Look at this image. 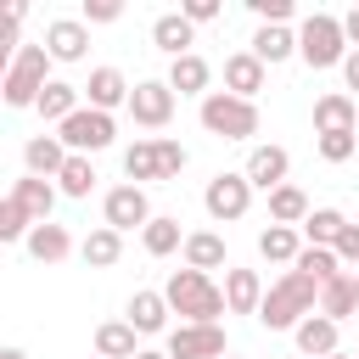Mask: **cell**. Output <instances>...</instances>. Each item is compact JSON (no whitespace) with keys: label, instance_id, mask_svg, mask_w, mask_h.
<instances>
[{"label":"cell","instance_id":"6da1fadb","mask_svg":"<svg viewBox=\"0 0 359 359\" xmlns=\"http://www.w3.org/2000/svg\"><path fill=\"white\" fill-rule=\"evenodd\" d=\"M320 309V286L303 275V269H286L269 292H264V309H258V325L264 331H297L309 314Z\"/></svg>","mask_w":359,"mask_h":359},{"label":"cell","instance_id":"7a4b0ae2","mask_svg":"<svg viewBox=\"0 0 359 359\" xmlns=\"http://www.w3.org/2000/svg\"><path fill=\"white\" fill-rule=\"evenodd\" d=\"M163 297H168V309L180 314V325H219V314L230 309L224 292H219L202 269H174L168 286H163Z\"/></svg>","mask_w":359,"mask_h":359},{"label":"cell","instance_id":"3957f363","mask_svg":"<svg viewBox=\"0 0 359 359\" xmlns=\"http://www.w3.org/2000/svg\"><path fill=\"white\" fill-rule=\"evenodd\" d=\"M348 34H342V17H331V11H314L303 28H297V56L314 67V73H325V67H337V62H348Z\"/></svg>","mask_w":359,"mask_h":359},{"label":"cell","instance_id":"277c9868","mask_svg":"<svg viewBox=\"0 0 359 359\" xmlns=\"http://www.w3.org/2000/svg\"><path fill=\"white\" fill-rule=\"evenodd\" d=\"M202 129L213 140H252L258 135V107L230 95V90H213V95H202Z\"/></svg>","mask_w":359,"mask_h":359},{"label":"cell","instance_id":"5b68a950","mask_svg":"<svg viewBox=\"0 0 359 359\" xmlns=\"http://www.w3.org/2000/svg\"><path fill=\"white\" fill-rule=\"evenodd\" d=\"M180 168H185V146L168 140V135H146V140H135V146L123 151L129 185H140V180H174Z\"/></svg>","mask_w":359,"mask_h":359},{"label":"cell","instance_id":"8992f818","mask_svg":"<svg viewBox=\"0 0 359 359\" xmlns=\"http://www.w3.org/2000/svg\"><path fill=\"white\" fill-rule=\"evenodd\" d=\"M45 62H50V50L45 45H22L11 62H6V79H0V95L11 101V107H34L39 95H45Z\"/></svg>","mask_w":359,"mask_h":359},{"label":"cell","instance_id":"52a82bcc","mask_svg":"<svg viewBox=\"0 0 359 359\" xmlns=\"http://www.w3.org/2000/svg\"><path fill=\"white\" fill-rule=\"evenodd\" d=\"M56 135H62V146H67L73 157H90V151H101V146H112V135H118V129H112V112H95V107H79V112H73V118H67V123H62Z\"/></svg>","mask_w":359,"mask_h":359},{"label":"cell","instance_id":"ba28073f","mask_svg":"<svg viewBox=\"0 0 359 359\" xmlns=\"http://www.w3.org/2000/svg\"><path fill=\"white\" fill-rule=\"evenodd\" d=\"M202 208H208L213 224H236V219L252 208V185H247V174H213L208 191H202Z\"/></svg>","mask_w":359,"mask_h":359},{"label":"cell","instance_id":"9c48e42d","mask_svg":"<svg viewBox=\"0 0 359 359\" xmlns=\"http://www.w3.org/2000/svg\"><path fill=\"white\" fill-rule=\"evenodd\" d=\"M101 213H107V224H112L118 236H123V230H146V224L157 219L140 185H112V191H107V202H101Z\"/></svg>","mask_w":359,"mask_h":359},{"label":"cell","instance_id":"30bf717a","mask_svg":"<svg viewBox=\"0 0 359 359\" xmlns=\"http://www.w3.org/2000/svg\"><path fill=\"white\" fill-rule=\"evenodd\" d=\"M129 118L146 123V129H163V123L174 118V90H168V79H140L135 95H129Z\"/></svg>","mask_w":359,"mask_h":359},{"label":"cell","instance_id":"8fae6325","mask_svg":"<svg viewBox=\"0 0 359 359\" xmlns=\"http://www.w3.org/2000/svg\"><path fill=\"white\" fill-rule=\"evenodd\" d=\"M168 359H224V331L219 325H174Z\"/></svg>","mask_w":359,"mask_h":359},{"label":"cell","instance_id":"7c38bea8","mask_svg":"<svg viewBox=\"0 0 359 359\" xmlns=\"http://www.w3.org/2000/svg\"><path fill=\"white\" fill-rule=\"evenodd\" d=\"M45 50H50V62H84V50H90V22H84V17H56V22L45 28Z\"/></svg>","mask_w":359,"mask_h":359},{"label":"cell","instance_id":"4fadbf2b","mask_svg":"<svg viewBox=\"0 0 359 359\" xmlns=\"http://www.w3.org/2000/svg\"><path fill=\"white\" fill-rule=\"evenodd\" d=\"M286 168H292V157H286V146H252V157H247V185L252 191H280L286 185Z\"/></svg>","mask_w":359,"mask_h":359},{"label":"cell","instance_id":"5bb4252c","mask_svg":"<svg viewBox=\"0 0 359 359\" xmlns=\"http://www.w3.org/2000/svg\"><path fill=\"white\" fill-rule=\"evenodd\" d=\"M191 39H196V22L185 17V11H163L157 22H151V45L163 50V56H191Z\"/></svg>","mask_w":359,"mask_h":359},{"label":"cell","instance_id":"9a60e30c","mask_svg":"<svg viewBox=\"0 0 359 359\" xmlns=\"http://www.w3.org/2000/svg\"><path fill=\"white\" fill-rule=\"evenodd\" d=\"M264 79H269V67H264L252 50H236V56H224V90H230V95L252 101V95L264 90Z\"/></svg>","mask_w":359,"mask_h":359},{"label":"cell","instance_id":"2e32d148","mask_svg":"<svg viewBox=\"0 0 359 359\" xmlns=\"http://www.w3.org/2000/svg\"><path fill=\"white\" fill-rule=\"evenodd\" d=\"M67 146H62V135H34L28 146H22V163H28V174L34 180H56L62 168H67Z\"/></svg>","mask_w":359,"mask_h":359},{"label":"cell","instance_id":"e0dca14e","mask_svg":"<svg viewBox=\"0 0 359 359\" xmlns=\"http://www.w3.org/2000/svg\"><path fill=\"white\" fill-rule=\"evenodd\" d=\"M342 129H359V112L348 90H331L314 101V135H342Z\"/></svg>","mask_w":359,"mask_h":359},{"label":"cell","instance_id":"ac0fdd59","mask_svg":"<svg viewBox=\"0 0 359 359\" xmlns=\"http://www.w3.org/2000/svg\"><path fill=\"white\" fill-rule=\"evenodd\" d=\"M6 196H11L34 224H50V208H56V185H50V180H34V174H28V180H11Z\"/></svg>","mask_w":359,"mask_h":359},{"label":"cell","instance_id":"d6986e66","mask_svg":"<svg viewBox=\"0 0 359 359\" xmlns=\"http://www.w3.org/2000/svg\"><path fill=\"white\" fill-rule=\"evenodd\" d=\"M84 90H90V107H95V112H112V107H129V95H135V84H129V79H123L118 67H95Z\"/></svg>","mask_w":359,"mask_h":359},{"label":"cell","instance_id":"ffe728a7","mask_svg":"<svg viewBox=\"0 0 359 359\" xmlns=\"http://www.w3.org/2000/svg\"><path fill=\"white\" fill-rule=\"evenodd\" d=\"M168 314H174V309H168V297H163V292H151V286H140V292L129 297V314H123V320H129L140 337H151V331H163V325H168Z\"/></svg>","mask_w":359,"mask_h":359},{"label":"cell","instance_id":"44dd1931","mask_svg":"<svg viewBox=\"0 0 359 359\" xmlns=\"http://www.w3.org/2000/svg\"><path fill=\"white\" fill-rule=\"evenodd\" d=\"M292 337H297V353H303V359H331V353H342V348H337V320H325V314H309Z\"/></svg>","mask_w":359,"mask_h":359},{"label":"cell","instance_id":"7402d4cb","mask_svg":"<svg viewBox=\"0 0 359 359\" xmlns=\"http://www.w3.org/2000/svg\"><path fill=\"white\" fill-rule=\"evenodd\" d=\"M140 353V331L129 320H101L95 325V359H135Z\"/></svg>","mask_w":359,"mask_h":359},{"label":"cell","instance_id":"603a6c76","mask_svg":"<svg viewBox=\"0 0 359 359\" xmlns=\"http://www.w3.org/2000/svg\"><path fill=\"white\" fill-rule=\"evenodd\" d=\"M314 314H325V320H337V325H342L348 314H359V280H353L348 269H342L337 280H325V286H320V309H314Z\"/></svg>","mask_w":359,"mask_h":359},{"label":"cell","instance_id":"cb8c5ba5","mask_svg":"<svg viewBox=\"0 0 359 359\" xmlns=\"http://www.w3.org/2000/svg\"><path fill=\"white\" fill-rule=\"evenodd\" d=\"M292 50H297V34H292L286 22H258V34H252V56H258L264 67L286 62Z\"/></svg>","mask_w":359,"mask_h":359},{"label":"cell","instance_id":"d4e9b609","mask_svg":"<svg viewBox=\"0 0 359 359\" xmlns=\"http://www.w3.org/2000/svg\"><path fill=\"white\" fill-rule=\"evenodd\" d=\"M67 252H73L67 224H34V230H28V258H34V264H62Z\"/></svg>","mask_w":359,"mask_h":359},{"label":"cell","instance_id":"484cf974","mask_svg":"<svg viewBox=\"0 0 359 359\" xmlns=\"http://www.w3.org/2000/svg\"><path fill=\"white\" fill-rule=\"evenodd\" d=\"M79 258H84L90 269H112V264L123 258V236H118L112 224H95V230L79 241Z\"/></svg>","mask_w":359,"mask_h":359},{"label":"cell","instance_id":"4316f807","mask_svg":"<svg viewBox=\"0 0 359 359\" xmlns=\"http://www.w3.org/2000/svg\"><path fill=\"white\" fill-rule=\"evenodd\" d=\"M224 303H230V314H258L264 309V280L252 269H230L224 275Z\"/></svg>","mask_w":359,"mask_h":359},{"label":"cell","instance_id":"83f0119b","mask_svg":"<svg viewBox=\"0 0 359 359\" xmlns=\"http://www.w3.org/2000/svg\"><path fill=\"white\" fill-rule=\"evenodd\" d=\"M208 79H213V67H208L196 50H191V56H180V62L168 67V90H174V95H213V90H208Z\"/></svg>","mask_w":359,"mask_h":359},{"label":"cell","instance_id":"f1b7e54d","mask_svg":"<svg viewBox=\"0 0 359 359\" xmlns=\"http://www.w3.org/2000/svg\"><path fill=\"white\" fill-rule=\"evenodd\" d=\"M180 252H185V269H202V275H208V269L224 264V236H219V230H191Z\"/></svg>","mask_w":359,"mask_h":359},{"label":"cell","instance_id":"f546056e","mask_svg":"<svg viewBox=\"0 0 359 359\" xmlns=\"http://www.w3.org/2000/svg\"><path fill=\"white\" fill-rule=\"evenodd\" d=\"M34 107H39V118H45V123H56V129H62V123L79 112V84H62V79H50V84H45V95H39Z\"/></svg>","mask_w":359,"mask_h":359},{"label":"cell","instance_id":"4dcf8cb0","mask_svg":"<svg viewBox=\"0 0 359 359\" xmlns=\"http://www.w3.org/2000/svg\"><path fill=\"white\" fill-rule=\"evenodd\" d=\"M309 213H314V208H309L303 185H292V180H286L280 191H269V219H275V224H303Z\"/></svg>","mask_w":359,"mask_h":359},{"label":"cell","instance_id":"1f68e13d","mask_svg":"<svg viewBox=\"0 0 359 359\" xmlns=\"http://www.w3.org/2000/svg\"><path fill=\"white\" fill-rule=\"evenodd\" d=\"M140 247L151 252V258H168L174 247H185V230H180V219H168V213H157L146 230H140Z\"/></svg>","mask_w":359,"mask_h":359},{"label":"cell","instance_id":"d6a6232c","mask_svg":"<svg viewBox=\"0 0 359 359\" xmlns=\"http://www.w3.org/2000/svg\"><path fill=\"white\" fill-rule=\"evenodd\" d=\"M258 252H264L269 264H297L303 241H297V230H292V224H269V230H258Z\"/></svg>","mask_w":359,"mask_h":359},{"label":"cell","instance_id":"836d02e7","mask_svg":"<svg viewBox=\"0 0 359 359\" xmlns=\"http://www.w3.org/2000/svg\"><path fill=\"white\" fill-rule=\"evenodd\" d=\"M292 269H303L314 286H325V280H337V275H342V258H337V247H303Z\"/></svg>","mask_w":359,"mask_h":359},{"label":"cell","instance_id":"e575fe53","mask_svg":"<svg viewBox=\"0 0 359 359\" xmlns=\"http://www.w3.org/2000/svg\"><path fill=\"white\" fill-rule=\"evenodd\" d=\"M348 230V219L337 213V208H314L309 219H303V236H309V247H337V236Z\"/></svg>","mask_w":359,"mask_h":359},{"label":"cell","instance_id":"d590c367","mask_svg":"<svg viewBox=\"0 0 359 359\" xmlns=\"http://www.w3.org/2000/svg\"><path fill=\"white\" fill-rule=\"evenodd\" d=\"M56 191H62V196H90V191H95V168H90V157H67V168L56 174Z\"/></svg>","mask_w":359,"mask_h":359},{"label":"cell","instance_id":"8d00e7d4","mask_svg":"<svg viewBox=\"0 0 359 359\" xmlns=\"http://www.w3.org/2000/svg\"><path fill=\"white\" fill-rule=\"evenodd\" d=\"M314 146H320V157H325V163H348V157L359 151V129H342V135H320Z\"/></svg>","mask_w":359,"mask_h":359},{"label":"cell","instance_id":"74e56055","mask_svg":"<svg viewBox=\"0 0 359 359\" xmlns=\"http://www.w3.org/2000/svg\"><path fill=\"white\" fill-rule=\"evenodd\" d=\"M28 230H34V219L6 196V202H0V241H28Z\"/></svg>","mask_w":359,"mask_h":359},{"label":"cell","instance_id":"f35d334b","mask_svg":"<svg viewBox=\"0 0 359 359\" xmlns=\"http://www.w3.org/2000/svg\"><path fill=\"white\" fill-rule=\"evenodd\" d=\"M17 28H22V0H11L6 17H0V56H6V62L22 50V45H17Z\"/></svg>","mask_w":359,"mask_h":359},{"label":"cell","instance_id":"ab89813d","mask_svg":"<svg viewBox=\"0 0 359 359\" xmlns=\"http://www.w3.org/2000/svg\"><path fill=\"white\" fill-rule=\"evenodd\" d=\"M123 6L118 0H84V22H118Z\"/></svg>","mask_w":359,"mask_h":359},{"label":"cell","instance_id":"60d3db41","mask_svg":"<svg viewBox=\"0 0 359 359\" xmlns=\"http://www.w3.org/2000/svg\"><path fill=\"white\" fill-rule=\"evenodd\" d=\"M252 11H258V22H286L292 0H252Z\"/></svg>","mask_w":359,"mask_h":359},{"label":"cell","instance_id":"b9f144b4","mask_svg":"<svg viewBox=\"0 0 359 359\" xmlns=\"http://www.w3.org/2000/svg\"><path fill=\"white\" fill-rule=\"evenodd\" d=\"M337 258H342V264H359V224H348V230L337 236Z\"/></svg>","mask_w":359,"mask_h":359},{"label":"cell","instance_id":"7bdbcfd3","mask_svg":"<svg viewBox=\"0 0 359 359\" xmlns=\"http://www.w3.org/2000/svg\"><path fill=\"white\" fill-rule=\"evenodd\" d=\"M180 11H185L191 22H213V17H219V0H185Z\"/></svg>","mask_w":359,"mask_h":359},{"label":"cell","instance_id":"ee69618b","mask_svg":"<svg viewBox=\"0 0 359 359\" xmlns=\"http://www.w3.org/2000/svg\"><path fill=\"white\" fill-rule=\"evenodd\" d=\"M342 79H348V90H359V50H348V62H342Z\"/></svg>","mask_w":359,"mask_h":359},{"label":"cell","instance_id":"f6af8a7d","mask_svg":"<svg viewBox=\"0 0 359 359\" xmlns=\"http://www.w3.org/2000/svg\"><path fill=\"white\" fill-rule=\"evenodd\" d=\"M342 34H348V45H353V50H359V6H353V11H348V17H342Z\"/></svg>","mask_w":359,"mask_h":359},{"label":"cell","instance_id":"bcb514c9","mask_svg":"<svg viewBox=\"0 0 359 359\" xmlns=\"http://www.w3.org/2000/svg\"><path fill=\"white\" fill-rule=\"evenodd\" d=\"M0 359H28V353L22 348H0Z\"/></svg>","mask_w":359,"mask_h":359},{"label":"cell","instance_id":"7dc6e473","mask_svg":"<svg viewBox=\"0 0 359 359\" xmlns=\"http://www.w3.org/2000/svg\"><path fill=\"white\" fill-rule=\"evenodd\" d=\"M135 359H168V353H151V348H140V353H135Z\"/></svg>","mask_w":359,"mask_h":359},{"label":"cell","instance_id":"c3c4849f","mask_svg":"<svg viewBox=\"0 0 359 359\" xmlns=\"http://www.w3.org/2000/svg\"><path fill=\"white\" fill-rule=\"evenodd\" d=\"M331 359H348V353H331Z\"/></svg>","mask_w":359,"mask_h":359},{"label":"cell","instance_id":"681fc988","mask_svg":"<svg viewBox=\"0 0 359 359\" xmlns=\"http://www.w3.org/2000/svg\"><path fill=\"white\" fill-rule=\"evenodd\" d=\"M348 359H359V353H348Z\"/></svg>","mask_w":359,"mask_h":359},{"label":"cell","instance_id":"f907efd6","mask_svg":"<svg viewBox=\"0 0 359 359\" xmlns=\"http://www.w3.org/2000/svg\"><path fill=\"white\" fill-rule=\"evenodd\" d=\"M224 359H236V353H224Z\"/></svg>","mask_w":359,"mask_h":359}]
</instances>
